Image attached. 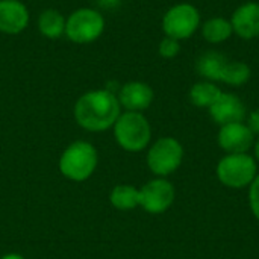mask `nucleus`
I'll return each mask as SVG.
<instances>
[{"label": "nucleus", "mask_w": 259, "mask_h": 259, "mask_svg": "<svg viewBox=\"0 0 259 259\" xmlns=\"http://www.w3.org/2000/svg\"><path fill=\"white\" fill-rule=\"evenodd\" d=\"M121 114L118 97L111 90H94L82 94L74 105L77 124L90 132H103L112 127Z\"/></svg>", "instance_id": "nucleus-1"}, {"label": "nucleus", "mask_w": 259, "mask_h": 259, "mask_svg": "<svg viewBox=\"0 0 259 259\" xmlns=\"http://www.w3.org/2000/svg\"><path fill=\"white\" fill-rule=\"evenodd\" d=\"M99 164L97 149L88 141L71 143L59 158V170L64 178L73 182H83L93 176Z\"/></svg>", "instance_id": "nucleus-2"}, {"label": "nucleus", "mask_w": 259, "mask_h": 259, "mask_svg": "<svg viewBox=\"0 0 259 259\" xmlns=\"http://www.w3.org/2000/svg\"><path fill=\"white\" fill-rule=\"evenodd\" d=\"M112 127L117 144L126 152H141L150 143L152 127L141 112L126 111L120 114Z\"/></svg>", "instance_id": "nucleus-3"}, {"label": "nucleus", "mask_w": 259, "mask_h": 259, "mask_svg": "<svg viewBox=\"0 0 259 259\" xmlns=\"http://www.w3.org/2000/svg\"><path fill=\"white\" fill-rule=\"evenodd\" d=\"M105 30L103 15L91 8H79L65 21V35L76 44L96 41Z\"/></svg>", "instance_id": "nucleus-4"}, {"label": "nucleus", "mask_w": 259, "mask_h": 259, "mask_svg": "<svg viewBox=\"0 0 259 259\" xmlns=\"http://www.w3.org/2000/svg\"><path fill=\"white\" fill-rule=\"evenodd\" d=\"M200 27V12L191 3H178L167 9L162 17V30L165 36L178 41L191 38Z\"/></svg>", "instance_id": "nucleus-5"}, {"label": "nucleus", "mask_w": 259, "mask_h": 259, "mask_svg": "<svg viewBox=\"0 0 259 259\" xmlns=\"http://www.w3.org/2000/svg\"><path fill=\"white\" fill-rule=\"evenodd\" d=\"M217 176L229 188H244L256 178V162L247 153H229L219 162Z\"/></svg>", "instance_id": "nucleus-6"}, {"label": "nucleus", "mask_w": 259, "mask_h": 259, "mask_svg": "<svg viewBox=\"0 0 259 259\" xmlns=\"http://www.w3.org/2000/svg\"><path fill=\"white\" fill-rule=\"evenodd\" d=\"M184 149L176 138H159L147 153V165L158 176L173 173L182 162Z\"/></svg>", "instance_id": "nucleus-7"}, {"label": "nucleus", "mask_w": 259, "mask_h": 259, "mask_svg": "<svg viewBox=\"0 0 259 259\" xmlns=\"http://www.w3.org/2000/svg\"><path fill=\"white\" fill-rule=\"evenodd\" d=\"M175 200V187L164 178L147 182L140 190V206L150 214H162Z\"/></svg>", "instance_id": "nucleus-8"}, {"label": "nucleus", "mask_w": 259, "mask_h": 259, "mask_svg": "<svg viewBox=\"0 0 259 259\" xmlns=\"http://www.w3.org/2000/svg\"><path fill=\"white\" fill-rule=\"evenodd\" d=\"M231 24L234 33L241 39H255L259 36V3L246 2L240 5L232 17Z\"/></svg>", "instance_id": "nucleus-9"}, {"label": "nucleus", "mask_w": 259, "mask_h": 259, "mask_svg": "<svg viewBox=\"0 0 259 259\" xmlns=\"http://www.w3.org/2000/svg\"><path fill=\"white\" fill-rule=\"evenodd\" d=\"M117 97H118L120 105L126 111L143 112L144 109H147L152 105L155 94H153L152 87L147 85L146 82L132 80V82L124 83L118 90Z\"/></svg>", "instance_id": "nucleus-10"}, {"label": "nucleus", "mask_w": 259, "mask_h": 259, "mask_svg": "<svg viewBox=\"0 0 259 259\" xmlns=\"http://www.w3.org/2000/svg\"><path fill=\"white\" fill-rule=\"evenodd\" d=\"M219 144L228 153H246L253 144V132L244 123H229L220 127Z\"/></svg>", "instance_id": "nucleus-11"}, {"label": "nucleus", "mask_w": 259, "mask_h": 259, "mask_svg": "<svg viewBox=\"0 0 259 259\" xmlns=\"http://www.w3.org/2000/svg\"><path fill=\"white\" fill-rule=\"evenodd\" d=\"M209 114L212 120L222 126L229 123H243L246 118V106L238 96L232 93H222L209 108Z\"/></svg>", "instance_id": "nucleus-12"}, {"label": "nucleus", "mask_w": 259, "mask_h": 259, "mask_svg": "<svg viewBox=\"0 0 259 259\" xmlns=\"http://www.w3.org/2000/svg\"><path fill=\"white\" fill-rule=\"evenodd\" d=\"M29 24L27 6L20 0H0V32L17 35Z\"/></svg>", "instance_id": "nucleus-13"}, {"label": "nucleus", "mask_w": 259, "mask_h": 259, "mask_svg": "<svg viewBox=\"0 0 259 259\" xmlns=\"http://www.w3.org/2000/svg\"><path fill=\"white\" fill-rule=\"evenodd\" d=\"M226 62L228 58L223 53L217 50H208L197 58L196 71L209 82H220Z\"/></svg>", "instance_id": "nucleus-14"}, {"label": "nucleus", "mask_w": 259, "mask_h": 259, "mask_svg": "<svg viewBox=\"0 0 259 259\" xmlns=\"http://www.w3.org/2000/svg\"><path fill=\"white\" fill-rule=\"evenodd\" d=\"M202 35L209 44H222L234 35L231 20L225 17H212L202 23Z\"/></svg>", "instance_id": "nucleus-15"}, {"label": "nucleus", "mask_w": 259, "mask_h": 259, "mask_svg": "<svg viewBox=\"0 0 259 259\" xmlns=\"http://www.w3.org/2000/svg\"><path fill=\"white\" fill-rule=\"evenodd\" d=\"M65 21L64 15L56 9H44L38 18V29L42 36L49 39H56L65 35Z\"/></svg>", "instance_id": "nucleus-16"}, {"label": "nucleus", "mask_w": 259, "mask_h": 259, "mask_svg": "<svg viewBox=\"0 0 259 259\" xmlns=\"http://www.w3.org/2000/svg\"><path fill=\"white\" fill-rule=\"evenodd\" d=\"M223 91L209 80L197 82L190 90V100L197 108H211Z\"/></svg>", "instance_id": "nucleus-17"}, {"label": "nucleus", "mask_w": 259, "mask_h": 259, "mask_svg": "<svg viewBox=\"0 0 259 259\" xmlns=\"http://www.w3.org/2000/svg\"><path fill=\"white\" fill-rule=\"evenodd\" d=\"M111 205L120 211H129L140 206V190L132 185H117L109 196Z\"/></svg>", "instance_id": "nucleus-18"}, {"label": "nucleus", "mask_w": 259, "mask_h": 259, "mask_svg": "<svg viewBox=\"0 0 259 259\" xmlns=\"http://www.w3.org/2000/svg\"><path fill=\"white\" fill-rule=\"evenodd\" d=\"M250 74H252L250 67L246 62L228 59V62L223 68L220 82H225L226 85H231V87H243L244 83L249 82Z\"/></svg>", "instance_id": "nucleus-19"}, {"label": "nucleus", "mask_w": 259, "mask_h": 259, "mask_svg": "<svg viewBox=\"0 0 259 259\" xmlns=\"http://www.w3.org/2000/svg\"><path fill=\"white\" fill-rule=\"evenodd\" d=\"M181 41L170 38V36H164L158 46V53L159 56H162L164 59H173L179 55L181 52Z\"/></svg>", "instance_id": "nucleus-20"}, {"label": "nucleus", "mask_w": 259, "mask_h": 259, "mask_svg": "<svg viewBox=\"0 0 259 259\" xmlns=\"http://www.w3.org/2000/svg\"><path fill=\"white\" fill-rule=\"evenodd\" d=\"M249 203L250 209L255 214V217L259 220V176L253 179L250 184V191H249Z\"/></svg>", "instance_id": "nucleus-21"}, {"label": "nucleus", "mask_w": 259, "mask_h": 259, "mask_svg": "<svg viewBox=\"0 0 259 259\" xmlns=\"http://www.w3.org/2000/svg\"><path fill=\"white\" fill-rule=\"evenodd\" d=\"M247 127L255 134H259V109H255L249 114V120H247Z\"/></svg>", "instance_id": "nucleus-22"}, {"label": "nucleus", "mask_w": 259, "mask_h": 259, "mask_svg": "<svg viewBox=\"0 0 259 259\" xmlns=\"http://www.w3.org/2000/svg\"><path fill=\"white\" fill-rule=\"evenodd\" d=\"M103 8H115L118 3H120V0H97Z\"/></svg>", "instance_id": "nucleus-23"}, {"label": "nucleus", "mask_w": 259, "mask_h": 259, "mask_svg": "<svg viewBox=\"0 0 259 259\" xmlns=\"http://www.w3.org/2000/svg\"><path fill=\"white\" fill-rule=\"evenodd\" d=\"M0 259H26L24 256H21V255H18V253H6V255H3Z\"/></svg>", "instance_id": "nucleus-24"}, {"label": "nucleus", "mask_w": 259, "mask_h": 259, "mask_svg": "<svg viewBox=\"0 0 259 259\" xmlns=\"http://www.w3.org/2000/svg\"><path fill=\"white\" fill-rule=\"evenodd\" d=\"M255 155H256V158L259 159V138L258 141H256V144H255Z\"/></svg>", "instance_id": "nucleus-25"}]
</instances>
